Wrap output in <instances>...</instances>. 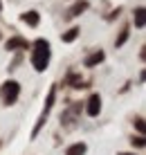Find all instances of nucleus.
<instances>
[{
	"label": "nucleus",
	"instance_id": "1",
	"mask_svg": "<svg viewBox=\"0 0 146 155\" xmlns=\"http://www.w3.org/2000/svg\"><path fill=\"white\" fill-rule=\"evenodd\" d=\"M34 52H32V65H34L36 72H45L47 65H50V43L45 38H36L32 43Z\"/></svg>",
	"mask_w": 146,
	"mask_h": 155
},
{
	"label": "nucleus",
	"instance_id": "8",
	"mask_svg": "<svg viewBox=\"0 0 146 155\" xmlns=\"http://www.w3.org/2000/svg\"><path fill=\"white\" fill-rule=\"evenodd\" d=\"M20 20L27 23L29 27H36V25H38V20H41V16H38V12H34V9H32V12H25L23 16H20Z\"/></svg>",
	"mask_w": 146,
	"mask_h": 155
},
{
	"label": "nucleus",
	"instance_id": "9",
	"mask_svg": "<svg viewBox=\"0 0 146 155\" xmlns=\"http://www.w3.org/2000/svg\"><path fill=\"white\" fill-rule=\"evenodd\" d=\"M85 151H88V146H85L83 142H77V144H72V146L65 148V155H85Z\"/></svg>",
	"mask_w": 146,
	"mask_h": 155
},
{
	"label": "nucleus",
	"instance_id": "16",
	"mask_svg": "<svg viewBox=\"0 0 146 155\" xmlns=\"http://www.w3.org/2000/svg\"><path fill=\"white\" fill-rule=\"evenodd\" d=\"M0 7H2V5H0Z\"/></svg>",
	"mask_w": 146,
	"mask_h": 155
},
{
	"label": "nucleus",
	"instance_id": "11",
	"mask_svg": "<svg viewBox=\"0 0 146 155\" xmlns=\"http://www.w3.org/2000/svg\"><path fill=\"white\" fill-rule=\"evenodd\" d=\"M144 7H137V9H135V16H133V18H135V25H137V27H144Z\"/></svg>",
	"mask_w": 146,
	"mask_h": 155
},
{
	"label": "nucleus",
	"instance_id": "4",
	"mask_svg": "<svg viewBox=\"0 0 146 155\" xmlns=\"http://www.w3.org/2000/svg\"><path fill=\"white\" fill-rule=\"evenodd\" d=\"M85 104H88L85 106V113H88L90 117H97L101 113V97L99 94H90V99L85 101Z\"/></svg>",
	"mask_w": 146,
	"mask_h": 155
},
{
	"label": "nucleus",
	"instance_id": "15",
	"mask_svg": "<svg viewBox=\"0 0 146 155\" xmlns=\"http://www.w3.org/2000/svg\"><path fill=\"white\" fill-rule=\"evenodd\" d=\"M119 155H135V153H119Z\"/></svg>",
	"mask_w": 146,
	"mask_h": 155
},
{
	"label": "nucleus",
	"instance_id": "12",
	"mask_svg": "<svg viewBox=\"0 0 146 155\" xmlns=\"http://www.w3.org/2000/svg\"><path fill=\"white\" fill-rule=\"evenodd\" d=\"M126 41H128V27H124V29H121V34L117 36L115 45H117V47H121V45H124V43H126Z\"/></svg>",
	"mask_w": 146,
	"mask_h": 155
},
{
	"label": "nucleus",
	"instance_id": "3",
	"mask_svg": "<svg viewBox=\"0 0 146 155\" xmlns=\"http://www.w3.org/2000/svg\"><path fill=\"white\" fill-rule=\"evenodd\" d=\"M18 94H20V85H18V81H5V83H2V88H0V97H2L5 106L16 104Z\"/></svg>",
	"mask_w": 146,
	"mask_h": 155
},
{
	"label": "nucleus",
	"instance_id": "14",
	"mask_svg": "<svg viewBox=\"0 0 146 155\" xmlns=\"http://www.w3.org/2000/svg\"><path fill=\"white\" fill-rule=\"evenodd\" d=\"M135 126H137L139 133H144V119H142V117H137V119H135Z\"/></svg>",
	"mask_w": 146,
	"mask_h": 155
},
{
	"label": "nucleus",
	"instance_id": "10",
	"mask_svg": "<svg viewBox=\"0 0 146 155\" xmlns=\"http://www.w3.org/2000/svg\"><path fill=\"white\" fill-rule=\"evenodd\" d=\"M79 31H81L79 27H72V29H68L65 34L61 36V38H63V43H72V41H74V38H77V36H79Z\"/></svg>",
	"mask_w": 146,
	"mask_h": 155
},
{
	"label": "nucleus",
	"instance_id": "13",
	"mask_svg": "<svg viewBox=\"0 0 146 155\" xmlns=\"http://www.w3.org/2000/svg\"><path fill=\"white\" fill-rule=\"evenodd\" d=\"M131 142H133V146H137V148H142V146H144V137H133Z\"/></svg>",
	"mask_w": 146,
	"mask_h": 155
},
{
	"label": "nucleus",
	"instance_id": "2",
	"mask_svg": "<svg viewBox=\"0 0 146 155\" xmlns=\"http://www.w3.org/2000/svg\"><path fill=\"white\" fill-rule=\"evenodd\" d=\"M54 99H56V85H52V88H50V92H47V99H45V108H43V113H41V117H38V121H36V126H34V133H32V137H36V135H38V130L43 128V124H45L47 115H50V110H52V106H54Z\"/></svg>",
	"mask_w": 146,
	"mask_h": 155
},
{
	"label": "nucleus",
	"instance_id": "7",
	"mask_svg": "<svg viewBox=\"0 0 146 155\" xmlns=\"http://www.w3.org/2000/svg\"><path fill=\"white\" fill-rule=\"evenodd\" d=\"M104 58H106V54H104L101 50H97V52H92V54H90V56L83 61V65H85V68H95V65H99Z\"/></svg>",
	"mask_w": 146,
	"mask_h": 155
},
{
	"label": "nucleus",
	"instance_id": "5",
	"mask_svg": "<svg viewBox=\"0 0 146 155\" xmlns=\"http://www.w3.org/2000/svg\"><path fill=\"white\" fill-rule=\"evenodd\" d=\"M5 47H7L9 52H16V50H27L29 43H27L25 38H20V36H14V38H9L7 43H5Z\"/></svg>",
	"mask_w": 146,
	"mask_h": 155
},
{
	"label": "nucleus",
	"instance_id": "6",
	"mask_svg": "<svg viewBox=\"0 0 146 155\" xmlns=\"http://www.w3.org/2000/svg\"><path fill=\"white\" fill-rule=\"evenodd\" d=\"M88 9V0H79V2H74L72 7L68 9V14H65V18H74V16H81Z\"/></svg>",
	"mask_w": 146,
	"mask_h": 155
}]
</instances>
